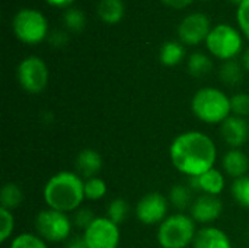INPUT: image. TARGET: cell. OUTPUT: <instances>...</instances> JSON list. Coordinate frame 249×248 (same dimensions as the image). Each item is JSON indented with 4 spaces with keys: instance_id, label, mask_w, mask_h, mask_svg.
<instances>
[{
    "instance_id": "cell-1",
    "label": "cell",
    "mask_w": 249,
    "mask_h": 248,
    "mask_svg": "<svg viewBox=\"0 0 249 248\" xmlns=\"http://www.w3.org/2000/svg\"><path fill=\"white\" fill-rule=\"evenodd\" d=\"M169 158L177 171L191 178L214 168L217 149L210 136L191 130L181 133L172 140Z\"/></svg>"
},
{
    "instance_id": "cell-2",
    "label": "cell",
    "mask_w": 249,
    "mask_h": 248,
    "mask_svg": "<svg viewBox=\"0 0 249 248\" xmlns=\"http://www.w3.org/2000/svg\"><path fill=\"white\" fill-rule=\"evenodd\" d=\"M42 197L50 209L76 212L85 200V181L76 172L60 171L45 183Z\"/></svg>"
},
{
    "instance_id": "cell-3",
    "label": "cell",
    "mask_w": 249,
    "mask_h": 248,
    "mask_svg": "<svg viewBox=\"0 0 249 248\" xmlns=\"http://www.w3.org/2000/svg\"><path fill=\"white\" fill-rule=\"evenodd\" d=\"M191 111L206 124H222L232 115L231 98L217 88H201L191 99Z\"/></svg>"
},
{
    "instance_id": "cell-4",
    "label": "cell",
    "mask_w": 249,
    "mask_h": 248,
    "mask_svg": "<svg viewBox=\"0 0 249 248\" xmlns=\"http://www.w3.org/2000/svg\"><path fill=\"white\" fill-rule=\"evenodd\" d=\"M197 235L196 221L185 213L168 216L158 228V243L162 248H187Z\"/></svg>"
},
{
    "instance_id": "cell-5",
    "label": "cell",
    "mask_w": 249,
    "mask_h": 248,
    "mask_svg": "<svg viewBox=\"0 0 249 248\" xmlns=\"http://www.w3.org/2000/svg\"><path fill=\"white\" fill-rule=\"evenodd\" d=\"M12 29L20 42L36 45L48 37V20L39 10L25 7L12 19Z\"/></svg>"
},
{
    "instance_id": "cell-6",
    "label": "cell",
    "mask_w": 249,
    "mask_h": 248,
    "mask_svg": "<svg viewBox=\"0 0 249 248\" xmlns=\"http://www.w3.org/2000/svg\"><path fill=\"white\" fill-rule=\"evenodd\" d=\"M206 47L210 51V54L214 56L216 58L229 61L235 60V57L241 54L244 39L241 32L235 26L229 23H219L214 28H212L206 39Z\"/></svg>"
},
{
    "instance_id": "cell-7",
    "label": "cell",
    "mask_w": 249,
    "mask_h": 248,
    "mask_svg": "<svg viewBox=\"0 0 249 248\" xmlns=\"http://www.w3.org/2000/svg\"><path fill=\"white\" fill-rule=\"evenodd\" d=\"M35 229L42 240L50 243H61L71 237V221L67 213L48 208L36 215Z\"/></svg>"
},
{
    "instance_id": "cell-8",
    "label": "cell",
    "mask_w": 249,
    "mask_h": 248,
    "mask_svg": "<svg viewBox=\"0 0 249 248\" xmlns=\"http://www.w3.org/2000/svg\"><path fill=\"white\" fill-rule=\"evenodd\" d=\"M16 76L23 91L36 95L47 88L50 72L47 63L42 58L36 56H29L19 63Z\"/></svg>"
},
{
    "instance_id": "cell-9",
    "label": "cell",
    "mask_w": 249,
    "mask_h": 248,
    "mask_svg": "<svg viewBox=\"0 0 249 248\" xmlns=\"http://www.w3.org/2000/svg\"><path fill=\"white\" fill-rule=\"evenodd\" d=\"M88 248H118L120 228L108 218H96L90 227L83 231Z\"/></svg>"
},
{
    "instance_id": "cell-10",
    "label": "cell",
    "mask_w": 249,
    "mask_h": 248,
    "mask_svg": "<svg viewBox=\"0 0 249 248\" xmlns=\"http://www.w3.org/2000/svg\"><path fill=\"white\" fill-rule=\"evenodd\" d=\"M212 31V20L206 13L194 12L187 15L179 26H178V37L181 42L187 45H197L200 42H206L209 34Z\"/></svg>"
},
{
    "instance_id": "cell-11",
    "label": "cell",
    "mask_w": 249,
    "mask_h": 248,
    "mask_svg": "<svg viewBox=\"0 0 249 248\" xmlns=\"http://www.w3.org/2000/svg\"><path fill=\"white\" fill-rule=\"evenodd\" d=\"M169 200L160 193L143 196L136 206V216L143 225H160L168 218Z\"/></svg>"
},
{
    "instance_id": "cell-12",
    "label": "cell",
    "mask_w": 249,
    "mask_h": 248,
    "mask_svg": "<svg viewBox=\"0 0 249 248\" xmlns=\"http://www.w3.org/2000/svg\"><path fill=\"white\" fill-rule=\"evenodd\" d=\"M223 212V203L219 196L203 194L191 205V218L196 224H210L220 218Z\"/></svg>"
},
{
    "instance_id": "cell-13",
    "label": "cell",
    "mask_w": 249,
    "mask_h": 248,
    "mask_svg": "<svg viewBox=\"0 0 249 248\" xmlns=\"http://www.w3.org/2000/svg\"><path fill=\"white\" fill-rule=\"evenodd\" d=\"M220 134L232 149H239L248 140L249 124L244 117L232 114L220 124Z\"/></svg>"
},
{
    "instance_id": "cell-14",
    "label": "cell",
    "mask_w": 249,
    "mask_h": 248,
    "mask_svg": "<svg viewBox=\"0 0 249 248\" xmlns=\"http://www.w3.org/2000/svg\"><path fill=\"white\" fill-rule=\"evenodd\" d=\"M190 187L194 190H200L204 194L219 196L225 189V177L219 170L213 168L198 177H191Z\"/></svg>"
},
{
    "instance_id": "cell-15",
    "label": "cell",
    "mask_w": 249,
    "mask_h": 248,
    "mask_svg": "<svg viewBox=\"0 0 249 248\" xmlns=\"http://www.w3.org/2000/svg\"><path fill=\"white\" fill-rule=\"evenodd\" d=\"M74 167L76 174L80 175L83 180L93 178L102 168V156L95 149H83L77 153Z\"/></svg>"
},
{
    "instance_id": "cell-16",
    "label": "cell",
    "mask_w": 249,
    "mask_h": 248,
    "mask_svg": "<svg viewBox=\"0 0 249 248\" xmlns=\"http://www.w3.org/2000/svg\"><path fill=\"white\" fill-rule=\"evenodd\" d=\"M193 248H233L228 234L216 227H204L197 231Z\"/></svg>"
},
{
    "instance_id": "cell-17",
    "label": "cell",
    "mask_w": 249,
    "mask_h": 248,
    "mask_svg": "<svg viewBox=\"0 0 249 248\" xmlns=\"http://www.w3.org/2000/svg\"><path fill=\"white\" fill-rule=\"evenodd\" d=\"M223 170L233 180L248 175L249 158L241 149H231L223 156Z\"/></svg>"
},
{
    "instance_id": "cell-18",
    "label": "cell",
    "mask_w": 249,
    "mask_h": 248,
    "mask_svg": "<svg viewBox=\"0 0 249 248\" xmlns=\"http://www.w3.org/2000/svg\"><path fill=\"white\" fill-rule=\"evenodd\" d=\"M125 7L123 0H101L98 4V15L105 23H118L124 16Z\"/></svg>"
},
{
    "instance_id": "cell-19",
    "label": "cell",
    "mask_w": 249,
    "mask_h": 248,
    "mask_svg": "<svg viewBox=\"0 0 249 248\" xmlns=\"http://www.w3.org/2000/svg\"><path fill=\"white\" fill-rule=\"evenodd\" d=\"M185 57V50L184 45L177 42V41H168L160 47L159 51V60L163 66L172 67L179 64Z\"/></svg>"
},
{
    "instance_id": "cell-20",
    "label": "cell",
    "mask_w": 249,
    "mask_h": 248,
    "mask_svg": "<svg viewBox=\"0 0 249 248\" xmlns=\"http://www.w3.org/2000/svg\"><path fill=\"white\" fill-rule=\"evenodd\" d=\"M23 202V193L20 187L15 183H7L0 190V208L13 210L18 206H20Z\"/></svg>"
},
{
    "instance_id": "cell-21",
    "label": "cell",
    "mask_w": 249,
    "mask_h": 248,
    "mask_svg": "<svg viewBox=\"0 0 249 248\" xmlns=\"http://www.w3.org/2000/svg\"><path fill=\"white\" fill-rule=\"evenodd\" d=\"M169 203L179 212L185 210L188 206L193 205V193L191 187L185 184H177L169 191Z\"/></svg>"
},
{
    "instance_id": "cell-22",
    "label": "cell",
    "mask_w": 249,
    "mask_h": 248,
    "mask_svg": "<svg viewBox=\"0 0 249 248\" xmlns=\"http://www.w3.org/2000/svg\"><path fill=\"white\" fill-rule=\"evenodd\" d=\"M188 72L194 77H203L213 69L212 58L204 53H193L188 58Z\"/></svg>"
},
{
    "instance_id": "cell-23",
    "label": "cell",
    "mask_w": 249,
    "mask_h": 248,
    "mask_svg": "<svg viewBox=\"0 0 249 248\" xmlns=\"http://www.w3.org/2000/svg\"><path fill=\"white\" fill-rule=\"evenodd\" d=\"M242 67L236 60H229V61H225L223 66L220 67V72H219V76L220 79L226 83V85H231V86H235V85H239L242 82Z\"/></svg>"
},
{
    "instance_id": "cell-24",
    "label": "cell",
    "mask_w": 249,
    "mask_h": 248,
    "mask_svg": "<svg viewBox=\"0 0 249 248\" xmlns=\"http://www.w3.org/2000/svg\"><path fill=\"white\" fill-rule=\"evenodd\" d=\"M231 194L239 206L249 209V175L233 180L231 186Z\"/></svg>"
},
{
    "instance_id": "cell-25",
    "label": "cell",
    "mask_w": 249,
    "mask_h": 248,
    "mask_svg": "<svg viewBox=\"0 0 249 248\" xmlns=\"http://www.w3.org/2000/svg\"><path fill=\"white\" fill-rule=\"evenodd\" d=\"M128 213H130V205L127 203L125 199H114L109 206H108V219L112 221L114 224H117L118 227L128 218Z\"/></svg>"
},
{
    "instance_id": "cell-26",
    "label": "cell",
    "mask_w": 249,
    "mask_h": 248,
    "mask_svg": "<svg viewBox=\"0 0 249 248\" xmlns=\"http://www.w3.org/2000/svg\"><path fill=\"white\" fill-rule=\"evenodd\" d=\"M105 194H107V183L102 178L93 177L85 181V199L98 202L104 199Z\"/></svg>"
},
{
    "instance_id": "cell-27",
    "label": "cell",
    "mask_w": 249,
    "mask_h": 248,
    "mask_svg": "<svg viewBox=\"0 0 249 248\" xmlns=\"http://www.w3.org/2000/svg\"><path fill=\"white\" fill-rule=\"evenodd\" d=\"M10 248H48L45 244V240H42L39 235L25 232L19 234L12 240Z\"/></svg>"
},
{
    "instance_id": "cell-28",
    "label": "cell",
    "mask_w": 249,
    "mask_h": 248,
    "mask_svg": "<svg viewBox=\"0 0 249 248\" xmlns=\"http://www.w3.org/2000/svg\"><path fill=\"white\" fill-rule=\"evenodd\" d=\"M85 15L76 7H69L64 13V25L73 32H79L85 28Z\"/></svg>"
},
{
    "instance_id": "cell-29",
    "label": "cell",
    "mask_w": 249,
    "mask_h": 248,
    "mask_svg": "<svg viewBox=\"0 0 249 248\" xmlns=\"http://www.w3.org/2000/svg\"><path fill=\"white\" fill-rule=\"evenodd\" d=\"M231 108H232L233 115H238V117L249 115V94H245V92L235 94L231 98Z\"/></svg>"
},
{
    "instance_id": "cell-30",
    "label": "cell",
    "mask_w": 249,
    "mask_h": 248,
    "mask_svg": "<svg viewBox=\"0 0 249 248\" xmlns=\"http://www.w3.org/2000/svg\"><path fill=\"white\" fill-rule=\"evenodd\" d=\"M0 221H1V232H0V241L6 243L13 232L15 228V218L10 210L0 208Z\"/></svg>"
},
{
    "instance_id": "cell-31",
    "label": "cell",
    "mask_w": 249,
    "mask_h": 248,
    "mask_svg": "<svg viewBox=\"0 0 249 248\" xmlns=\"http://www.w3.org/2000/svg\"><path fill=\"white\" fill-rule=\"evenodd\" d=\"M95 219H96V216L93 215V212H92L89 208H79V209L74 212L73 224H74L79 229L86 231Z\"/></svg>"
},
{
    "instance_id": "cell-32",
    "label": "cell",
    "mask_w": 249,
    "mask_h": 248,
    "mask_svg": "<svg viewBox=\"0 0 249 248\" xmlns=\"http://www.w3.org/2000/svg\"><path fill=\"white\" fill-rule=\"evenodd\" d=\"M236 20L241 32L249 39V0H245L239 4L236 10Z\"/></svg>"
},
{
    "instance_id": "cell-33",
    "label": "cell",
    "mask_w": 249,
    "mask_h": 248,
    "mask_svg": "<svg viewBox=\"0 0 249 248\" xmlns=\"http://www.w3.org/2000/svg\"><path fill=\"white\" fill-rule=\"evenodd\" d=\"M64 248H88V246H86V241H85L83 235H71L66 241Z\"/></svg>"
},
{
    "instance_id": "cell-34",
    "label": "cell",
    "mask_w": 249,
    "mask_h": 248,
    "mask_svg": "<svg viewBox=\"0 0 249 248\" xmlns=\"http://www.w3.org/2000/svg\"><path fill=\"white\" fill-rule=\"evenodd\" d=\"M50 41H51V44H53V45L58 47V45H63V44L67 41V37H66V34H63L61 31H58V32L55 31L54 34H51Z\"/></svg>"
},
{
    "instance_id": "cell-35",
    "label": "cell",
    "mask_w": 249,
    "mask_h": 248,
    "mask_svg": "<svg viewBox=\"0 0 249 248\" xmlns=\"http://www.w3.org/2000/svg\"><path fill=\"white\" fill-rule=\"evenodd\" d=\"M166 6L174 7V9H184L187 7L193 0H162Z\"/></svg>"
},
{
    "instance_id": "cell-36",
    "label": "cell",
    "mask_w": 249,
    "mask_h": 248,
    "mask_svg": "<svg viewBox=\"0 0 249 248\" xmlns=\"http://www.w3.org/2000/svg\"><path fill=\"white\" fill-rule=\"evenodd\" d=\"M45 1L54 7H69L74 0H45Z\"/></svg>"
},
{
    "instance_id": "cell-37",
    "label": "cell",
    "mask_w": 249,
    "mask_h": 248,
    "mask_svg": "<svg viewBox=\"0 0 249 248\" xmlns=\"http://www.w3.org/2000/svg\"><path fill=\"white\" fill-rule=\"evenodd\" d=\"M242 66L247 72H249V48H247L245 53L242 54Z\"/></svg>"
},
{
    "instance_id": "cell-38",
    "label": "cell",
    "mask_w": 249,
    "mask_h": 248,
    "mask_svg": "<svg viewBox=\"0 0 249 248\" xmlns=\"http://www.w3.org/2000/svg\"><path fill=\"white\" fill-rule=\"evenodd\" d=\"M231 1H235V3H238V4H241V3H244L245 0H231Z\"/></svg>"
},
{
    "instance_id": "cell-39",
    "label": "cell",
    "mask_w": 249,
    "mask_h": 248,
    "mask_svg": "<svg viewBox=\"0 0 249 248\" xmlns=\"http://www.w3.org/2000/svg\"><path fill=\"white\" fill-rule=\"evenodd\" d=\"M204 1H207V0H204Z\"/></svg>"
}]
</instances>
